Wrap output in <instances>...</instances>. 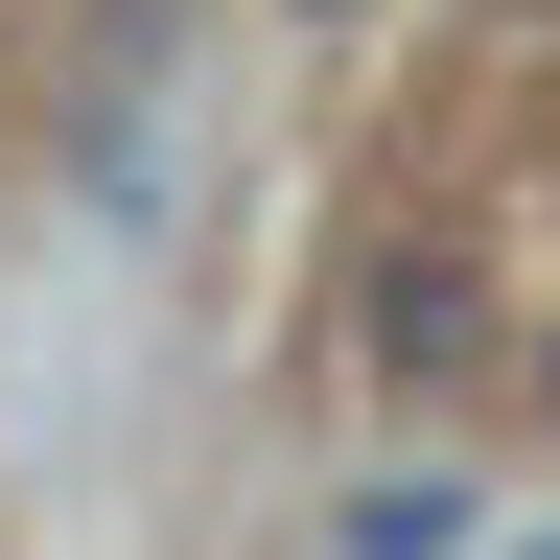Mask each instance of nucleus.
I'll list each match as a JSON object with an SVG mask.
<instances>
[{"instance_id":"f257e3e1","label":"nucleus","mask_w":560,"mask_h":560,"mask_svg":"<svg viewBox=\"0 0 560 560\" xmlns=\"http://www.w3.org/2000/svg\"><path fill=\"white\" fill-rule=\"evenodd\" d=\"M327 537H350V560H467V537H490V490H467V467H374Z\"/></svg>"}]
</instances>
